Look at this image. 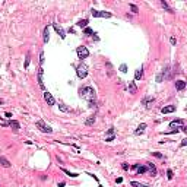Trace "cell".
I'll return each instance as SVG.
<instances>
[{
    "mask_svg": "<svg viewBox=\"0 0 187 187\" xmlns=\"http://www.w3.org/2000/svg\"><path fill=\"white\" fill-rule=\"evenodd\" d=\"M177 126H184V121H183V120H174V121L170 123V127H171V129L177 127Z\"/></svg>",
    "mask_w": 187,
    "mask_h": 187,
    "instance_id": "15",
    "label": "cell"
},
{
    "mask_svg": "<svg viewBox=\"0 0 187 187\" xmlns=\"http://www.w3.org/2000/svg\"><path fill=\"white\" fill-rule=\"evenodd\" d=\"M142 76H143V70H142V67H140V69H138V70L135 72V79H136V80H140Z\"/></svg>",
    "mask_w": 187,
    "mask_h": 187,
    "instance_id": "17",
    "label": "cell"
},
{
    "mask_svg": "<svg viewBox=\"0 0 187 187\" xmlns=\"http://www.w3.org/2000/svg\"><path fill=\"white\" fill-rule=\"evenodd\" d=\"M94 123H95V117H94V116H91V117L86 120V123H85V124H86V126H92Z\"/></svg>",
    "mask_w": 187,
    "mask_h": 187,
    "instance_id": "24",
    "label": "cell"
},
{
    "mask_svg": "<svg viewBox=\"0 0 187 187\" xmlns=\"http://www.w3.org/2000/svg\"><path fill=\"white\" fill-rule=\"evenodd\" d=\"M91 13H92L94 18H111L110 12H101V10H96V9H92Z\"/></svg>",
    "mask_w": 187,
    "mask_h": 187,
    "instance_id": "5",
    "label": "cell"
},
{
    "mask_svg": "<svg viewBox=\"0 0 187 187\" xmlns=\"http://www.w3.org/2000/svg\"><path fill=\"white\" fill-rule=\"evenodd\" d=\"M129 92L130 94L138 92V88H136V83H135V82H129Z\"/></svg>",
    "mask_w": 187,
    "mask_h": 187,
    "instance_id": "14",
    "label": "cell"
},
{
    "mask_svg": "<svg viewBox=\"0 0 187 187\" xmlns=\"http://www.w3.org/2000/svg\"><path fill=\"white\" fill-rule=\"evenodd\" d=\"M149 102H154V98H152V96H145V98L142 99V105H146V107H148Z\"/></svg>",
    "mask_w": 187,
    "mask_h": 187,
    "instance_id": "16",
    "label": "cell"
},
{
    "mask_svg": "<svg viewBox=\"0 0 187 187\" xmlns=\"http://www.w3.org/2000/svg\"><path fill=\"white\" fill-rule=\"evenodd\" d=\"M130 186H132V187H149V186H146V184L139 183V181H132V183H130Z\"/></svg>",
    "mask_w": 187,
    "mask_h": 187,
    "instance_id": "22",
    "label": "cell"
},
{
    "mask_svg": "<svg viewBox=\"0 0 187 187\" xmlns=\"http://www.w3.org/2000/svg\"><path fill=\"white\" fill-rule=\"evenodd\" d=\"M79 28H88V19H80L78 22Z\"/></svg>",
    "mask_w": 187,
    "mask_h": 187,
    "instance_id": "18",
    "label": "cell"
},
{
    "mask_svg": "<svg viewBox=\"0 0 187 187\" xmlns=\"http://www.w3.org/2000/svg\"><path fill=\"white\" fill-rule=\"evenodd\" d=\"M44 99H46L47 105H54V104H56V99H54V96L48 92V91H46V92H44Z\"/></svg>",
    "mask_w": 187,
    "mask_h": 187,
    "instance_id": "6",
    "label": "cell"
},
{
    "mask_svg": "<svg viewBox=\"0 0 187 187\" xmlns=\"http://www.w3.org/2000/svg\"><path fill=\"white\" fill-rule=\"evenodd\" d=\"M136 170H138V174H145V172H148V168H146V165H139V167H138V168H136Z\"/></svg>",
    "mask_w": 187,
    "mask_h": 187,
    "instance_id": "19",
    "label": "cell"
},
{
    "mask_svg": "<svg viewBox=\"0 0 187 187\" xmlns=\"http://www.w3.org/2000/svg\"><path fill=\"white\" fill-rule=\"evenodd\" d=\"M175 88H177L178 91H183V89L186 88V82L181 80V79H180V80H175Z\"/></svg>",
    "mask_w": 187,
    "mask_h": 187,
    "instance_id": "12",
    "label": "cell"
},
{
    "mask_svg": "<svg viewBox=\"0 0 187 187\" xmlns=\"http://www.w3.org/2000/svg\"><path fill=\"white\" fill-rule=\"evenodd\" d=\"M121 168H123L124 171H127V170H129V165H127L126 162H123V165H121Z\"/></svg>",
    "mask_w": 187,
    "mask_h": 187,
    "instance_id": "35",
    "label": "cell"
},
{
    "mask_svg": "<svg viewBox=\"0 0 187 187\" xmlns=\"http://www.w3.org/2000/svg\"><path fill=\"white\" fill-rule=\"evenodd\" d=\"M62 171L64 172L66 175H69V177H72V178H76V177H78V175H79V174H75V172H70V171H67L66 168H62Z\"/></svg>",
    "mask_w": 187,
    "mask_h": 187,
    "instance_id": "21",
    "label": "cell"
},
{
    "mask_svg": "<svg viewBox=\"0 0 187 187\" xmlns=\"http://www.w3.org/2000/svg\"><path fill=\"white\" fill-rule=\"evenodd\" d=\"M48 40H50V35H48V26L44 28V37H43V41L44 43H48Z\"/></svg>",
    "mask_w": 187,
    "mask_h": 187,
    "instance_id": "20",
    "label": "cell"
},
{
    "mask_svg": "<svg viewBox=\"0 0 187 187\" xmlns=\"http://www.w3.org/2000/svg\"><path fill=\"white\" fill-rule=\"evenodd\" d=\"M29 63H31V57H29V56H26V60H25V69H28Z\"/></svg>",
    "mask_w": 187,
    "mask_h": 187,
    "instance_id": "30",
    "label": "cell"
},
{
    "mask_svg": "<svg viewBox=\"0 0 187 187\" xmlns=\"http://www.w3.org/2000/svg\"><path fill=\"white\" fill-rule=\"evenodd\" d=\"M162 79H164V76H162V75L159 73V75L156 76V82H162Z\"/></svg>",
    "mask_w": 187,
    "mask_h": 187,
    "instance_id": "34",
    "label": "cell"
},
{
    "mask_svg": "<svg viewBox=\"0 0 187 187\" xmlns=\"http://www.w3.org/2000/svg\"><path fill=\"white\" fill-rule=\"evenodd\" d=\"M146 168H148V172H151L152 175H156V168L152 162H146Z\"/></svg>",
    "mask_w": 187,
    "mask_h": 187,
    "instance_id": "11",
    "label": "cell"
},
{
    "mask_svg": "<svg viewBox=\"0 0 187 187\" xmlns=\"http://www.w3.org/2000/svg\"><path fill=\"white\" fill-rule=\"evenodd\" d=\"M152 155L155 156V158H159V159H162V155H161L159 152H152Z\"/></svg>",
    "mask_w": 187,
    "mask_h": 187,
    "instance_id": "33",
    "label": "cell"
},
{
    "mask_svg": "<svg viewBox=\"0 0 187 187\" xmlns=\"http://www.w3.org/2000/svg\"><path fill=\"white\" fill-rule=\"evenodd\" d=\"M9 126L13 129V132H18L19 129H21V126H19V123L16 121V120H10V123H9Z\"/></svg>",
    "mask_w": 187,
    "mask_h": 187,
    "instance_id": "13",
    "label": "cell"
},
{
    "mask_svg": "<svg viewBox=\"0 0 187 187\" xmlns=\"http://www.w3.org/2000/svg\"><path fill=\"white\" fill-rule=\"evenodd\" d=\"M187 145V139H183V142H181V146H186Z\"/></svg>",
    "mask_w": 187,
    "mask_h": 187,
    "instance_id": "38",
    "label": "cell"
},
{
    "mask_svg": "<svg viewBox=\"0 0 187 187\" xmlns=\"http://www.w3.org/2000/svg\"><path fill=\"white\" fill-rule=\"evenodd\" d=\"M57 187H64V181H62V183H59V186Z\"/></svg>",
    "mask_w": 187,
    "mask_h": 187,
    "instance_id": "40",
    "label": "cell"
},
{
    "mask_svg": "<svg viewBox=\"0 0 187 187\" xmlns=\"http://www.w3.org/2000/svg\"><path fill=\"white\" fill-rule=\"evenodd\" d=\"M76 53H78L79 59H86V57L89 56V51H88V48H86V47H83V46L78 47V50H76Z\"/></svg>",
    "mask_w": 187,
    "mask_h": 187,
    "instance_id": "4",
    "label": "cell"
},
{
    "mask_svg": "<svg viewBox=\"0 0 187 187\" xmlns=\"http://www.w3.org/2000/svg\"><path fill=\"white\" fill-rule=\"evenodd\" d=\"M170 41H171V44H177V40H175L174 37H171V40H170Z\"/></svg>",
    "mask_w": 187,
    "mask_h": 187,
    "instance_id": "37",
    "label": "cell"
},
{
    "mask_svg": "<svg viewBox=\"0 0 187 187\" xmlns=\"http://www.w3.org/2000/svg\"><path fill=\"white\" fill-rule=\"evenodd\" d=\"M85 34H86V35H92L95 32H94V29H91V28H85Z\"/></svg>",
    "mask_w": 187,
    "mask_h": 187,
    "instance_id": "29",
    "label": "cell"
},
{
    "mask_svg": "<svg viewBox=\"0 0 187 187\" xmlns=\"http://www.w3.org/2000/svg\"><path fill=\"white\" fill-rule=\"evenodd\" d=\"M130 10H132L133 13H138V6H136V4H130Z\"/></svg>",
    "mask_w": 187,
    "mask_h": 187,
    "instance_id": "28",
    "label": "cell"
},
{
    "mask_svg": "<svg viewBox=\"0 0 187 187\" xmlns=\"http://www.w3.org/2000/svg\"><path fill=\"white\" fill-rule=\"evenodd\" d=\"M35 126H37V127L43 132V133H53V129H51L48 124H46L43 120H38V121L35 123Z\"/></svg>",
    "mask_w": 187,
    "mask_h": 187,
    "instance_id": "3",
    "label": "cell"
},
{
    "mask_svg": "<svg viewBox=\"0 0 187 187\" xmlns=\"http://www.w3.org/2000/svg\"><path fill=\"white\" fill-rule=\"evenodd\" d=\"M43 76H44V69L40 67L38 69V85H40L41 89H44V79H43Z\"/></svg>",
    "mask_w": 187,
    "mask_h": 187,
    "instance_id": "8",
    "label": "cell"
},
{
    "mask_svg": "<svg viewBox=\"0 0 187 187\" xmlns=\"http://www.w3.org/2000/svg\"><path fill=\"white\" fill-rule=\"evenodd\" d=\"M40 64H41V67H43V64H44V53H43V51L40 53Z\"/></svg>",
    "mask_w": 187,
    "mask_h": 187,
    "instance_id": "27",
    "label": "cell"
},
{
    "mask_svg": "<svg viewBox=\"0 0 187 187\" xmlns=\"http://www.w3.org/2000/svg\"><path fill=\"white\" fill-rule=\"evenodd\" d=\"M181 132H184V133L187 132V127H186V126H181Z\"/></svg>",
    "mask_w": 187,
    "mask_h": 187,
    "instance_id": "39",
    "label": "cell"
},
{
    "mask_svg": "<svg viewBox=\"0 0 187 187\" xmlns=\"http://www.w3.org/2000/svg\"><path fill=\"white\" fill-rule=\"evenodd\" d=\"M0 165H1V167H4V168H9L12 164H10V161H9L7 158H4V156H0Z\"/></svg>",
    "mask_w": 187,
    "mask_h": 187,
    "instance_id": "10",
    "label": "cell"
},
{
    "mask_svg": "<svg viewBox=\"0 0 187 187\" xmlns=\"http://www.w3.org/2000/svg\"><path fill=\"white\" fill-rule=\"evenodd\" d=\"M161 6H162L164 9H167L168 12H172V9L170 7V6H168V4H167V1H165V0H161Z\"/></svg>",
    "mask_w": 187,
    "mask_h": 187,
    "instance_id": "23",
    "label": "cell"
},
{
    "mask_svg": "<svg viewBox=\"0 0 187 187\" xmlns=\"http://www.w3.org/2000/svg\"><path fill=\"white\" fill-rule=\"evenodd\" d=\"M53 28L56 29V32H57L59 35H60V38H62V40H64V38H66V32H64V29H63L59 23H53Z\"/></svg>",
    "mask_w": 187,
    "mask_h": 187,
    "instance_id": "7",
    "label": "cell"
},
{
    "mask_svg": "<svg viewBox=\"0 0 187 187\" xmlns=\"http://www.w3.org/2000/svg\"><path fill=\"white\" fill-rule=\"evenodd\" d=\"M107 142H113V140H114V136H113V135H111V136H110V138H107Z\"/></svg>",
    "mask_w": 187,
    "mask_h": 187,
    "instance_id": "36",
    "label": "cell"
},
{
    "mask_svg": "<svg viewBox=\"0 0 187 187\" xmlns=\"http://www.w3.org/2000/svg\"><path fill=\"white\" fill-rule=\"evenodd\" d=\"M167 177H168V180H172V170H167Z\"/></svg>",
    "mask_w": 187,
    "mask_h": 187,
    "instance_id": "31",
    "label": "cell"
},
{
    "mask_svg": "<svg viewBox=\"0 0 187 187\" xmlns=\"http://www.w3.org/2000/svg\"><path fill=\"white\" fill-rule=\"evenodd\" d=\"M120 70H121L123 73H126V72H127V66H126V64H121V66H120Z\"/></svg>",
    "mask_w": 187,
    "mask_h": 187,
    "instance_id": "32",
    "label": "cell"
},
{
    "mask_svg": "<svg viewBox=\"0 0 187 187\" xmlns=\"http://www.w3.org/2000/svg\"><path fill=\"white\" fill-rule=\"evenodd\" d=\"M59 108L62 110V111H64V113H69V111H70V108H67L64 104H59Z\"/></svg>",
    "mask_w": 187,
    "mask_h": 187,
    "instance_id": "25",
    "label": "cell"
},
{
    "mask_svg": "<svg viewBox=\"0 0 187 187\" xmlns=\"http://www.w3.org/2000/svg\"><path fill=\"white\" fill-rule=\"evenodd\" d=\"M175 111V105H165L161 108V113L162 114H170V113H174Z\"/></svg>",
    "mask_w": 187,
    "mask_h": 187,
    "instance_id": "9",
    "label": "cell"
},
{
    "mask_svg": "<svg viewBox=\"0 0 187 187\" xmlns=\"http://www.w3.org/2000/svg\"><path fill=\"white\" fill-rule=\"evenodd\" d=\"M76 75H78L79 79H85L86 75H88V66L83 64V63H80L78 67H76Z\"/></svg>",
    "mask_w": 187,
    "mask_h": 187,
    "instance_id": "2",
    "label": "cell"
},
{
    "mask_svg": "<svg viewBox=\"0 0 187 187\" xmlns=\"http://www.w3.org/2000/svg\"><path fill=\"white\" fill-rule=\"evenodd\" d=\"M138 129H139V130H138L136 133H140V132H143V130L146 129V124H145V123H142V124H139V127H138Z\"/></svg>",
    "mask_w": 187,
    "mask_h": 187,
    "instance_id": "26",
    "label": "cell"
},
{
    "mask_svg": "<svg viewBox=\"0 0 187 187\" xmlns=\"http://www.w3.org/2000/svg\"><path fill=\"white\" fill-rule=\"evenodd\" d=\"M79 94H80V96L83 98V99H86L88 102H89V105L94 107L95 105V91H94L92 86H83V88H80L79 89Z\"/></svg>",
    "mask_w": 187,
    "mask_h": 187,
    "instance_id": "1",
    "label": "cell"
}]
</instances>
